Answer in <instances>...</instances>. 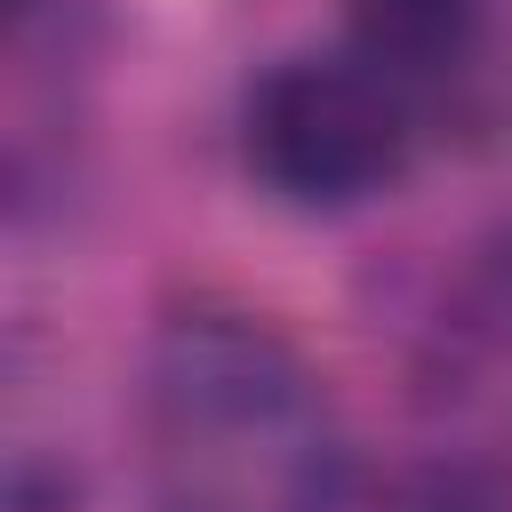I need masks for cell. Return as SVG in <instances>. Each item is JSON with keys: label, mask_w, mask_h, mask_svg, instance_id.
Segmentation results:
<instances>
[{"label": "cell", "mask_w": 512, "mask_h": 512, "mask_svg": "<svg viewBox=\"0 0 512 512\" xmlns=\"http://www.w3.org/2000/svg\"><path fill=\"white\" fill-rule=\"evenodd\" d=\"M168 512H320L344 488L304 360L240 312L168 320L144 368Z\"/></svg>", "instance_id": "cell-1"}, {"label": "cell", "mask_w": 512, "mask_h": 512, "mask_svg": "<svg viewBox=\"0 0 512 512\" xmlns=\"http://www.w3.org/2000/svg\"><path fill=\"white\" fill-rule=\"evenodd\" d=\"M408 160L400 96L376 64L296 56L248 96V168L288 208H352Z\"/></svg>", "instance_id": "cell-2"}, {"label": "cell", "mask_w": 512, "mask_h": 512, "mask_svg": "<svg viewBox=\"0 0 512 512\" xmlns=\"http://www.w3.org/2000/svg\"><path fill=\"white\" fill-rule=\"evenodd\" d=\"M352 40H360V64H376L392 88L440 80L472 56L480 0H352Z\"/></svg>", "instance_id": "cell-3"}]
</instances>
